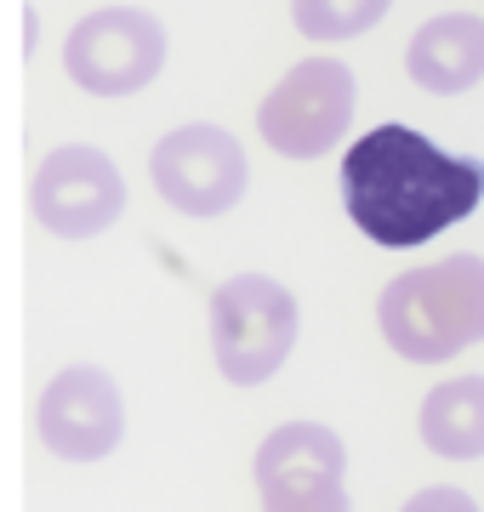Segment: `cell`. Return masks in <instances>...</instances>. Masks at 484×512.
Masks as SVG:
<instances>
[{"instance_id": "obj_1", "label": "cell", "mask_w": 484, "mask_h": 512, "mask_svg": "<svg viewBox=\"0 0 484 512\" xmlns=\"http://www.w3.org/2000/svg\"><path fill=\"white\" fill-rule=\"evenodd\" d=\"M484 200V160L450 154L433 137L399 126H371L342 154V205L359 234L382 251L428 245L467 222Z\"/></svg>"}, {"instance_id": "obj_2", "label": "cell", "mask_w": 484, "mask_h": 512, "mask_svg": "<svg viewBox=\"0 0 484 512\" xmlns=\"http://www.w3.org/2000/svg\"><path fill=\"white\" fill-rule=\"evenodd\" d=\"M376 330L410 365H445L484 342V256L456 251L393 274L376 296Z\"/></svg>"}, {"instance_id": "obj_3", "label": "cell", "mask_w": 484, "mask_h": 512, "mask_svg": "<svg viewBox=\"0 0 484 512\" xmlns=\"http://www.w3.org/2000/svg\"><path fill=\"white\" fill-rule=\"evenodd\" d=\"M297 336L302 308L274 274H228L211 291V359L228 387L274 382Z\"/></svg>"}, {"instance_id": "obj_4", "label": "cell", "mask_w": 484, "mask_h": 512, "mask_svg": "<svg viewBox=\"0 0 484 512\" xmlns=\"http://www.w3.org/2000/svg\"><path fill=\"white\" fill-rule=\"evenodd\" d=\"M354 109H359L354 69L336 63V57H302L257 103V137L280 160H319L348 137Z\"/></svg>"}, {"instance_id": "obj_5", "label": "cell", "mask_w": 484, "mask_h": 512, "mask_svg": "<svg viewBox=\"0 0 484 512\" xmlns=\"http://www.w3.org/2000/svg\"><path fill=\"white\" fill-rule=\"evenodd\" d=\"M166 69V23L143 6H97L63 35V74L92 97H131Z\"/></svg>"}, {"instance_id": "obj_6", "label": "cell", "mask_w": 484, "mask_h": 512, "mask_svg": "<svg viewBox=\"0 0 484 512\" xmlns=\"http://www.w3.org/2000/svg\"><path fill=\"white\" fill-rule=\"evenodd\" d=\"M262 512H354L348 444L319 421H285L257 444L251 461Z\"/></svg>"}, {"instance_id": "obj_7", "label": "cell", "mask_w": 484, "mask_h": 512, "mask_svg": "<svg viewBox=\"0 0 484 512\" xmlns=\"http://www.w3.org/2000/svg\"><path fill=\"white\" fill-rule=\"evenodd\" d=\"M149 183L183 217H223V211H234L245 200L251 160H245L240 137L228 126L194 120V126H177L154 143Z\"/></svg>"}, {"instance_id": "obj_8", "label": "cell", "mask_w": 484, "mask_h": 512, "mask_svg": "<svg viewBox=\"0 0 484 512\" xmlns=\"http://www.w3.org/2000/svg\"><path fill=\"white\" fill-rule=\"evenodd\" d=\"M126 211V177L103 148L63 143L29 177V217L52 239H97Z\"/></svg>"}, {"instance_id": "obj_9", "label": "cell", "mask_w": 484, "mask_h": 512, "mask_svg": "<svg viewBox=\"0 0 484 512\" xmlns=\"http://www.w3.org/2000/svg\"><path fill=\"white\" fill-rule=\"evenodd\" d=\"M35 433L57 461H103L126 439V399L103 365H63L35 404Z\"/></svg>"}, {"instance_id": "obj_10", "label": "cell", "mask_w": 484, "mask_h": 512, "mask_svg": "<svg viewBox=\"0 0 484 512\" xmlns=\"http://www.w3.org/2000/svg\"><path fill=\"white\" fill-rule=\"evenodd\" d=\"M405 74L433 97H462L484 80V18L439 12L405 40Z\"/></svg>"}, {"instance_id": "obj_11", "label": "cell", "mask_w": 484, "mask_h": 512, "mask_svg": "<svg viewBox=\"0 0 484 512\" xmlns=\"http://www.w3.org/2000/svg\"><path fill=\"white\" fill-rule=\"evenodd\" d=\"M416 433H422V444L433 456L479 461L484 456V376L433 382L422 410H416Z\"/></svg>"}, {"instance_id": "obj_12", "label": "cell", "mask_w": 484, "mask_h": 512, "mask_svg": "<svg viewBox=\"0 0 484 512\" xmlns=\"http://www.w3.org/2000/svg\"><path fill=\"white\" fill-rule=\"evenodd\" d=\"M393 0H291V23H297L302 40H319V46H331V40H354L365 29L388 18Z\"/></svg>"}, {"instance_id": "obj_13", "label": "cell", "mask_w": 484, "mask_h": 512, "mask_svg": "<svg viewBox=\"0 0 484 512\" xmlns=\"http://www.w3.org/2000/svg\"><path fill=\"white\" fill-rule=\"evenodd\" d=\"M399 512H479V501L456 484H428V490H416Z\"/></svg>"}]
</instances>
